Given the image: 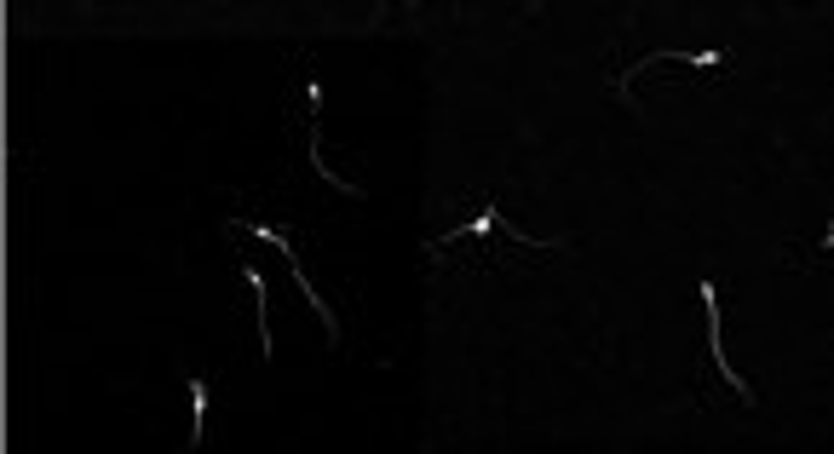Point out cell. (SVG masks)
Masks as SVG:
<instances>
[{"label":"cell","instance_id":"6da1fadb","mask_svg":"<svg viewBox=\"0 0 834 454\" xmlns=\"http://www.w3.org/2000/svg\"><path fill=\"white\" fill-rule=\"evenodd\" d=\"M242 230H248V236H265V242H277V248H282V259L294 265V282H300V288H305V299H311V311L323 317L328 340H340V322H334V311H328V299L317 294V288H311V276L300 271V253H294V242H288V230H277V225H242Z\"/></svg>","mask_w":834,"mask_h":454},{"label":"cell","instance_id":"7a4b0ae2","mask_svg":"<svg viewBox=\"0 0 834 454\" xmlns=\"http://www.w3.org/2000/svg\"><path fill=\"white\" fill-rule=\"evenodd\" d=\"M461 236H512V242H524V248H553V242H541V236H524V230H512V225H501V213H495V202H484L478 207V219L472 225H455V230H443L432 248H443V242H461Z\"/></svg>","mask_w":834,"mask_h":454},{"label":"cell","instance_id":"3957f363","mask_svg":"<svg viewBox=\"0 0 834 454\" xmlns=\"http://www.w3.org/2000/svg\"><path fill=\"white\" fill-rule=\"evenodd\" d=\"M702 305H708V351H714L719 374H725V380L742 391V403H754V391H748V380H742V368L725 363V340H719V288H714V282H702Z\"/></svg>","mask_w":834,"mask_h":454},{"label":"cell","instance_id":"277c9868","mask_svg":"<svg viewBox=\"0 0 834 454\" xmlns=\"http://www.w3.org/2000/svg\"><path fill=\"white\" fill-rule=\"evenodd\" d=\"M823 242H829V248H834V225H829V236H823Z\"/></svg>","mask_w":834,"mask_h":454}]
</instances>
